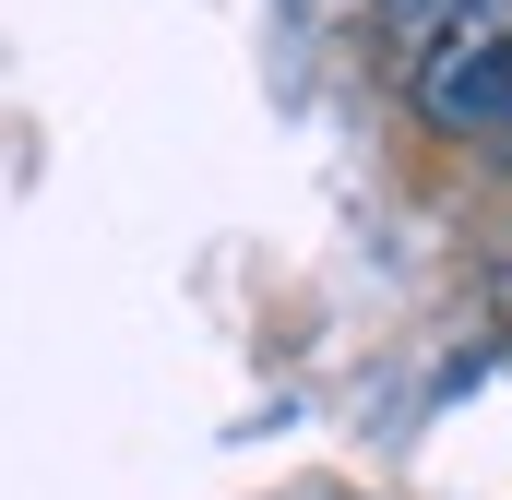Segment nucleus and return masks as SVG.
<instances>
[{
  "instance_id": "f257e3e1",
  "label": "nucleus",
  "mask_w": 512,
  "mask_h": 500,
  "mask_svg": "<svg viewBox=\"0 0 512 500\" xmlns=\"http://www.w3.org/2000/svg\"><path fill=\"white\" fill-rule=\"evenodd\" d=\"M417 120L429 131H501L512 120V0H465L417 48Z\"/></svg>"
},
{
  "instance_id": "7ed1b4c3",
  "label": "nucleus",
  "mask_w": 512,
  "mask_h": 500,
  "mask_svg": "<svg viewBox=\"0 0 512 500\" xmlns=\"http://www.w3.org/2000/svg\"><path fill=\"white\" fill-rule=\"evenodd\" d=\"M501 155H512V120H501Z\"/></svg>"
},
{
  "instance_id": "f03ea898",
  "label": "nucleus",
  "mask_w": 512,
  "mask_h": 500,
  "mask_svg": "<svg viewBox=\"0 0 512 500\" xmlns=\"http://www.w3.org/2000/svg\"><path fill=\"white\" fill-rule=\"evenodd\" d=\"M453 12H465V0H382V36H393V48H429Z\"/></svg>"
}]
</instances>
